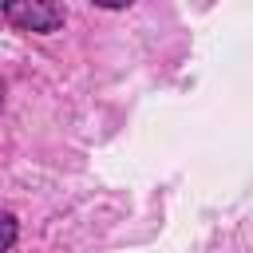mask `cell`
Instances as JSON below:
<instances>
[{"instance_id": "1", "label": "cell", "mask_w": 253, "mask_h": 253, "mask_svg": "<svg viewBox=\"0 0 253 253\" xmlns=\"http://www.w3.org/2000/svg\"><path fill=\"white\" fill-rule=\"evenodd\" d=\"M63 0H4V20L20 32H55L63 24Z\"/></svg>"}, {"instance_id": "2", "label": "cell", "mask_w": 253, "mask_h": 253, "mask_svg": "<svg viewBox=\"0 0 253 253\" xmlns=\"http://www.w3.org/2000/svg\"><path fill=\"white\" fill-rule=\"evenodd\" d=\"M12 245H16V217L4 213V249H12Z\"/></svg>"}, {"instance_id": "3", "label": "cell", "mask_w": 253, "mask_h": 253, "mask_svg": "<svg viewBox=\"0 0 253 253\" xmlns=\"http://www.w3.org/2000/svg\"><path fill=\"white\" fill-rule=\"evenodd\" d=\"M95 4H99V8H130L134 0H95Z\"/></svg>"}]
</instances>
